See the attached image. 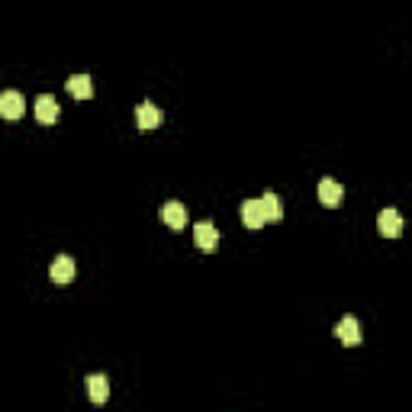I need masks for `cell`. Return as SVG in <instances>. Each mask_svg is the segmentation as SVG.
Returning <instances> with one entry per match:
<instances>
[{
    "mask_svg": "<svg viewBox=\"0 0 412 412\" xmlns=\"http://www.w3.org/2000/svg\"><path fill=\"white\" fill-rule=\"evenodd\" d=\"M87 397L94 399L97 406H103L110 399V380L103 374H91L87 377Z\"/></svg>",
    "mask_w": 412,
    "mask_h": 412,
    "instance_id": "cell-11",
    "label": "cell"
},
{
    "mask_svg": "<svg viewBox=\"0 0 412 412\" xmlns=\"http://www.w3.org/2000/svg\"><path fill=\"white\" fill-rule=\"evenodd\" d=\"M161 120H165V113H161L155 103H139V110H136V126H139V132H155L161 126Z\"/></svg>",
    "mask_w": 412,
    "mask_h": 412,
    "instance_id": "cell-2",
    "label": "cell"
},
{
    "mask_svg": "<svg viewBox=\"0 0 412 412\" xmlns=\"http://www.w3.org/2000/svg\"><path fill=\"white\" fill-rule=\"evenodd\" d=\"M261 206H264L267 222H281L283 219V206H281V200H277L274 191H267L264 197H261Z\"/></svg>",
    "mask_w": 412,
    "mask_h": 412,
    "instance_id": "cell-13",
    "label": "cell"
},
{
    "mask_svg": "<svg viewBox=\"0 0 412 412\" xmlns=\"http://www.w3.org/2000/svg\"><path fill=\"white\" fill-rule=\"evenodd\" d=\"M193 242H197L200 252H216V245H219V232H216L213 222H197V226H193Z\"/></svg>",
    "mask_w": 412,
    "mask_h": 412,
    "instance_id": "cell-6",
    "label": "cell"
},
{
    "mask_svg": "<svg viewBox=\"0 0 412 412\" xmlns=\"http://www.w3.org/2000/svg\"><path fill=\"white\" fill-rule=\"evenodd\" d=\"M23 110H26V103H23V97H20L16 91L0 94V116H4V120H20Z\"/></svg>",
    "mask_w": 412,
    "mask_h": 412,
    "instance_id": "cell-8",
    "label": "cell"
},
{
    "mask_svg": "<svg viewBox=\"0 0 412 412\" xmlns=\"http://www.w3.org/2000/svg\"><path fill=\"white\" fill-rule=\"evenodd\" d=\"M377 229H380L383 238H399L403 236V216H399V210H393V206L380 210V216H377Z\"/></svg>",
    "mask_w": 412,
    "mask_h": 412,
    "instance_id": "cell-1",
    "label": "cell"
},
{
    "mask_svg": "<svg viewBox=\"0 0 412 412\" xmlns=\"http://www.w3.org/2000/svg\"><path fill=\"white\" fill-rule=\"evenodd\" d=\"M242 222L248 226V229H255V232L264 226L267 216H264V206H261V200H245V203H242Z\"/></svg>",
    "mask_w": 412,
    "mask_h": 412,
    "instance_id": "cell-9",
    "label": "cell"
},
{
    "mask_svg": "<svg viewBox=\"0 0 412 412\" xmlns=\"http://www.w3.org/2000/svg\"><path fill=\"white\" fill-rule=\"evenodd\" d=\"M342 200H345V187L335 181V177H322L319 181V203L322 206H342Z\"/></svg>",
    "mask_w": 412,
    "mask_h": 412,
    "instance_id": "cell-5",
    "label": "cell"
},
{
    "mask_svg": "<svg viewBox=\"0 0 412 412\" xmlns=\"http://www.w3.org/2000/svg\"><path fill=\"white\" fill-rule=\"evenodd\" d=\"M68 94L77 100H91L94 97V84H91V77L87 75H75L68 77Z\"/></svg>",
    "mask_w": 412,
    "mask_h": 412,
    "instance_id": "cell-12",
    "label": "cell"
},
{
    "mask_svg": "<svg viewBox=\"0 0 412 412\" xmlns=\"http://www.w3.org/2000/svg\"><path fill=\"white\" fill-rule=\"evenodd\" d=\"M335 335H338V342L342 345H361V322L354 319V316H345L342 322L335 326Z\"/></svg>",
    "mask_w": 412,
    "mask_h": 412,
    "instance_id": "cell-10",
    "label": "cell"
},
{
    "mask_svg": "<svg viewBox=\"0 0 412 412\" xmlns=\"http://www.w3.org/2000/svg\"><path fill=\"white\" fill-rule=\"evenodd\" d=\"M161 222H165L168 229L181 232L184 226H187V206L177 203V200H168V203L161 206Z\"/></svg>",
    "mask_w": 412,
    "mask_h": 412,
    "instance_id": "cell-4",
    "label": "cell"
},
{
    "mask_svg": "<svg viewBox=\"0 0 412 412\" xmlns=\"http://www.w3.org/2000/svg\"><path fill=\"white\" fill-rule=\"evenodd\" d=\"M75 274H77V267L68 255H58V258L52 261V267H49V277H52V283H58V287H68V283L75 281Z\"/></svg>",
    "mask_w": 412,
    "mask_h": 412,
    "instance_id": "cell-3",
    "label": "cell"
},
{
    "mask_svg": "<svg viewBox=\"0 0 412 412\" xmlns=\"http://www.w3.org/2000/svg\"><path fill=\"white\" fill-rule=\"evenodd\" d=\"M58 100L52 97V94H42V97H36V120L42 122V126H52L55 120H58Z\"/></svg>",
    "mask_w": 412,
    "mask_h": 412,
    "instance_id": "cell-7",
    "label": "cell"
}]
</instances>
